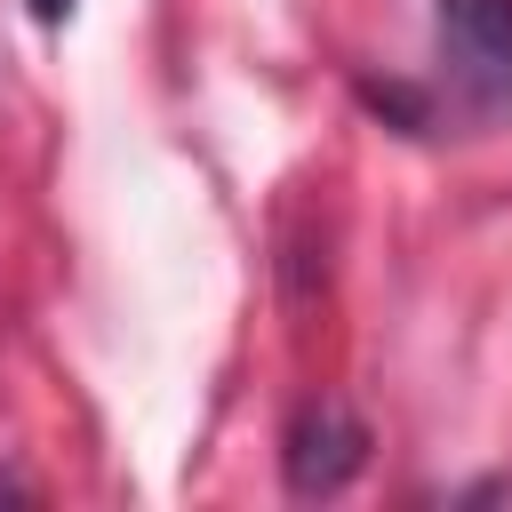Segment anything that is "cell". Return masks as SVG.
<instances>
[{
	"instance_id": "1",
	"label": "cell",
	"mask_w": 512,
	"mask_h": 512,
	"mask_svg": "<svg viewBox=\"0 0 512 512\" xmlns=\"http://www.w3.org/2000/svg\"><path fill=\"white\" fill-rule=\"evenodd\" d=\"M432 40L472 112H512V0H432Z\"/></svg>"
},
{
	"instance_id": "2",
	"label": "cell",
	"mask_w": 512,
	"mask_h": 512,
	"mask_svg": "<svg viewBox=\"0 0 512 512\" xmlns=\"http://www.w3.org/2000/svg\"><path fill=\"white\" fill-rule=\"evenodd\" d=\"M360 456H368V432L336 400H320V408H304L288 424V488L296 496H336L360 472Z\"/></svg>"
},
{
	"instance_id": "3",
	"label": "cell",
	"mask_w": 512,
	"mask_h": 512,
	"mask_svg": "<svg viewBox=\"0 0 512 512\" xmlns=\"http://www.w3.org/2000/svg\"><path fill=\"white\" fill-rule=\"evenodd\" d=\"M24 8H32L40 24H64V16H72V0H24Z\"/></svg>"
}]
</instances>
